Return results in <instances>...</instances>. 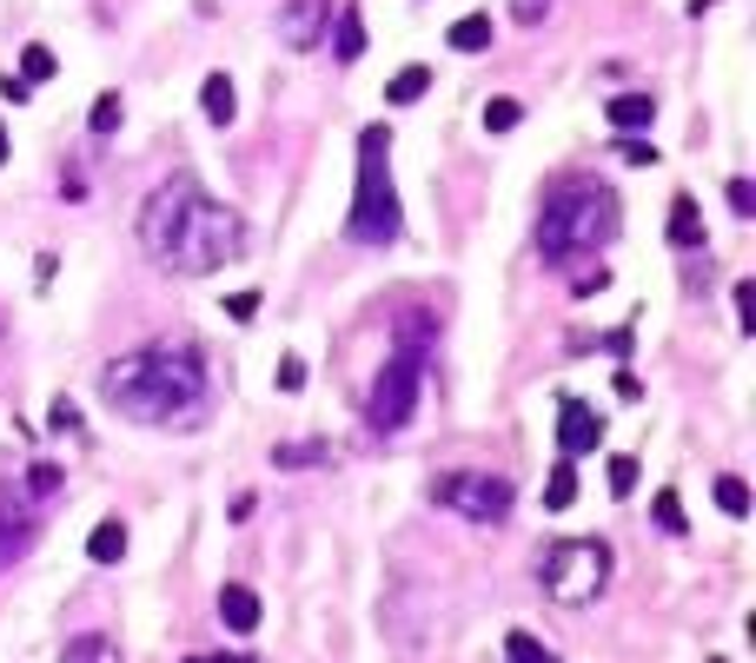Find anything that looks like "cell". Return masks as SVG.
<instances>
[{"label":"cell","instance_id":"1","mask_svg":"<svg viewBox=\"0 0 756 663\" xmlns=\"http://www.w3.org/2000/svg\"><path fill=\"white\" fill-rule=\"evenodd\" d=\"M100 398H106L120 418H133V425L193 432V425L206 418L213 379H206V359H199L186 339H159V345L120 352V359L100 372Z\"/></svg>","mask_w":756,"mask_h":663},{"label":"cell","instance_id":"2","mask_svg":"<svg viewBox=\"0 0 756 663\" xmlns=\"http://www.w3.org/2000/svg\"><path fill=\"white\" fill-rule=\"evenodd\" d=\"M139 246L166 272H213L246 252V226H239V213L206 199L193 179H166L139 206Z\"/></svg>","mask_w":756,"mask_h":663},{"label":"cell","instance_id":"3","mask_svg":"<svg viewBox=\"0 0 756 663\" xmlns=\"http://www.w3.org/2000/svg\"><path fill=\"white\" fill-rule=\"evenodd\" d=\"M618 239V193L598 179H565L538 213V252L545 266H571L584 252H604Z\"/></svg>","mask_w":756,"mask_h":663},{"label":"cell","instance_id":"4","mask_svg":"<svg viewBox=\"0 0 756 663\" xmlns=\"http://www.w3.org/2000/svg\"><path fill=\"white\" fill-rule=\"evenodd\" d=\"M392 126H365L359 133V193L345 213V239L352 246H392L398 239V186H392Z\"/></svg>","mask_w":756,"mask_h":663},{"label":"cell","instance_id":"5","mask_svg":"<svg viewBox=\"0 0 756 663\" xmlns=\"http://www.w3.org/2000/svg\"><path fill=\"white\" fill-rule=\"evenodd\" d=\"M538 578H545V598H558V604H591V598L604 591V578H611V545H604V538H558V545L545 551Z\"/></svg>","mask_w":756,"mask_h":663},{"label":"cell","instance_id":"6","mask_svg":"<svg viewBox=\"0 0 756 663\" xmlns=\"http://www.w3.org/2000/svg\"><path fill=\"white\" fill-rule=\"evenodd\" d=\"M418 385H425V359L392 345L385 372H379V379H372V392H365V425H372L379 438L405 432V425H412V412H418Z\"/></svg>","mask_w":756,"mask_h":663},{"label":"cell","instance_id":"7","mask_svg":"<svg viewBox=\"0 0 756 663\" xmlns=\"http://www.w3.org/2000/svg\"><path fill=\"white\" fill-rule=\"evenodd\" d=\"M432 505L458 511L465 525H505L511 518V478H498V472H445V478H432Z\"/></svg>","mask_w":756,"mask_h":663},{"label":"cell","instance_id":"8","mask_svg":"<svg viewBox=\"0 0 756 663\" xmlns=\"http://www.w3.org/2000/svg\"><path fill=\"white\" fill-rule=\"evenodd\" d=\"M325 27H332V0H286L279 7V40L299 53H312L325 40Z\"/></svg>","mask_w":756,"mask_h":663},{"label":"cell","instance_id":"9","mask_svg":"<svg viewBox=\"0 0 756 663\" xmlns=\"http://www.w3.org/2000/svg\"><path fill=\"white\" fill-rule=\"evenodd\" d=\"M27 551H33V505L7 485L0 491V571H13Z\"/></svg>","mask_w":756,"mask_h":663},{"label":"cell","instance_id":"10","mask_svg":"<svg viewBox=\"0 0 756 663\" xmlns=\"http://www.w3.org/2000/svg\"><path fill=\"white\" fill-rule=\"evenodd\" d=\"M598 438H604V418H598L584 398H565V405H558V445H565V458H591Z\"/></svg>","mask_w":756,"mask_h":663},{"label":"cell","instance_id":"11","mask_svg":"<svg viewBox=\"0 0 756 663\" xmlns=\"http://www.w3.org/2000/svg\"><path fill=\"white\" fill-rule=\"evenodd\" d=\"M604 120H611L618 133H651V120H657V100H651V93H618V100L604 106Z\"/></svg>","mask_w":756,"mask_h":663},{"label":"cell","instance_id":"12","mask_svg":"<svg viewBox=\"0 0 756 663\" xmlns=\"http://www.w3.org/2000/svg\"><path fill=\"white\" fill-rule=\"evenodd\" d=\"M359 53H365V20H359V7L345 0V7L332 13V60H345V66H352Z\"/></svg>","mask_w":756,"mask_h":663},{"label":"cell","instance_id":"13","mask_svg":"<svg viewBox=\"0 0 756 663\" xmlns=\"http://www.w3.org/2000/svg\"><path fill=\"white\" fill-rule=\"evenodd\" d=\"M219 618H226V631L252 638V631H259V598H252L246 584H226V591H219Z\"/></svg>","mask_w":756,"mask_h":663},{"label":"cell","instance_id":"14","mask_svg":"<svg viewBox=\"0 0 756 663\" xmlns=\"http://www.w3.org/2000/svg\"><path fill=\"white\" fill-rule=\"evenodd\" d=\"M671 246H677V252H697V246H704V219H697V199H691V193L671 199Z\"/></svg>","mask_w":756,"mask_h":663},{"label":"cell","instance_id":"15","mask_svg":"<svg viewBox=\"0 0 756 663\" xmlns=\"http://www.w3.org/2000/svg\"><path fill=\"white\" fill-rule=\"evenodd\" d=\"M392 345H398V352L432 359V345H438V319H432V312H405V319H398V332H392Z\"/></svg>","mask_w":756,"mask_h":663},{"label":"cell","instance_id":"16","mask_svg":"<svg viewBox=\"0 0 756 663\" xmlns=\"http://www.w3.org/2000/svg\"><path fill=\"white\" fill-rule=\"evenodd\" d=\"M199 106H206V120H213V126H232V113H239V93H232V80H226V73H206V86H199Z\"/></svg>","mask_w":756,"mask_h":663},{"label":"cell","instance_id":"17","mask_svg":"<svg viewBox=\"0 0 756 663\" xmlns=\"http://www.w3.org/2000/svg\"><path fill=\"white\" fill-rule=\"evenodd\" d=\"M445 46H452V53H485V46H491V13H465V20H452Z\"/></svg>","mask_w":756,"mask_h":663},{"label":"cell","instance_id":"18","mask_svg":"<svg viewBox=\"0 0 756 663\" xmlns=\"http://www.w3.org/2000/svg\"><path fill=\"white\" fill-rule=\"evenodd\" d=\"M86 558H93V564H120V558H126V525H120V518H100L93 538H86Z\"/></svg>","mask_w":756,"mask_h":663},{"label":"cell","instance_id":"19","mask_svg":"<svg viewBox=\"0 0 756 663\" xmlns=\"http://www.w3.org/2000/svg\"><path fill=\"white\" fill-rule=\"evenodd\" d=\"M60 663H120V651H113V638H106V631H80V638H66Z\"/></svg>","mask_w":756,"mask_h":663},{"label":"cell","instance_id":"20","mask_svg":"<svg viewBox=\"0 0 756 663\" xmlns=\"http://www.w3.org/2000/svg\"><path fill=\"white\" fill-rule=\"evenodd\" d=\"M60 485H66V472H60V465H46V458H33V465H27L20 498H27V505H46V498H60Z\"/></svg>","mask_w":756,"mask_h":663},{"label":"cell","instance_id":"21","mask_svg":"<svg viewBox=\"0 0 756 663\" xmlns=\"http://www.w3.org/2000/svg\"><path fill=\"white\" fill-rule=\"evenodd\" d=\"M578 505V465L565 458V465H551V478H545V511H571Z\"/></svg>","mask_w":756,"mask_h":663},{"label":"cell","instance_id":"22","mask_svg":"<svg viewBox=\"0 0 756 663\" xmlns=\"http://www.w3.org/2000/svg\"><path fill=\"white\" fill-rule=\"evenodd\" d=\"M425 86H432V66H405V73H392L385 106H412V100H425Z\"/></svg>","mask_w":756,"mask_h":663},{"label":"cell","instance_id":"23","mask_svg":"<svg viewBox=\"0 0 756 663\" xmlns=\"http://www.w3.org/2000/svg\"><path fill=\"white\" fill-rule=\"evenodd\" d=\"M53 73H60L53 46H40V40H33V46H20V80H27V86H40V80H53Z\"/></svg>","mask_w":756,"mask_h":663},{"label":"cell","instance_id":"24","mask_svg":"<svg viewBox=\"0 0 756 663\" xmlns=\"http://www.w3.org/2000/svg\"><path fill=\"white\" fill-rule=\"evenodd\" d=\"M505 663H565V657H551L531 631H511V638H505Z\"/></svg>","mask_w":756,"mask_h":663},{"label":"cell","instance_id":"25","mask_svg":"<svg viewBox=\"0 0 756 663\" xmlns=\"http://www.w3.org/2000/svg\"><path fill=\"white\" fill-rule=\"evenodd\" d=\"M120 113H126V106H120V93H100V100H93V113H86V126H93V139H106V133H120Z\"/></svg>","mask_w":756,"mask_h":663},{"label":"cell","instance_id":"26","mask_svg":"<svg viewBox=\"0 0 756 663\" xmlns=\"http://www.w3.org/2000/svg\"><path fill=\"white\" fill-rule=\"evenodd\" d=\"M525 120V100H511V93H498L491 106H485V133H511Z\"/></svg>","mask_w":756,"mask_h":663},{"label":"cell","instance_id":"27","mask_svg":"<svg viewBox=\"0 0 756 663\" xmlns=\"http://www.w3.org/2000/svg\"><path fill=\"white\" fill-rule=\"evenodd\" d=\"M325 458H332V452H325L319 438H312V445H272V465H279V472H292V465H325Z\"/></svg>","mask_w":756,"mask_h":663},{"label":"cell","instance_id":"28","mask_svg":"<svg viewBox=\"0 0 756 663\" xmlns=\"http://www.w3.org/2000/svg\"><path fill=\"white\" fill-rule=\"evenodd\" d=\"M717 511L724 518H750V485L744 478H717Z\"/></svg>","mask_w":756,"mask_h":663},{"label":"cell","instance_id":"29","mask_svg":"<svg viewBox=\"0 0 756 663\" xmlns=\"http://www.w3.org/2000/svg\"><path fill=\"white\" fill-rule=\"evenodd\" d=\"M604 478H611V491H618V498H631V491H638V478H644V472H638V458H624V452H618V458H611V465H604Z\"/></svg>","mask_w":756,"mask_h":663},{"label":"cell","instance_id":"30","mask_svg":"<svg viewBox=\"0 0 756 663\" xmlns=\"http://www.w3.org/2000/svg\"><path fill=\"white\" fill-rule=\"evenodd\" d=\"M618 159H624V166H651V159H657V146H651V139H638V133H618Z\"/></svg>","mask_w":756,"mask_h":663},{"label":"cell","instance_id":"31","mask_svg":"<svg viewBox=\"0 0 756 663\" xmlns=\"http://www.w3.org/2000/svg\"><path fill=\"white\" fill-rule=\"evenodd\" d=\"M731 299H737V325L756 332V286H750V279H737V292H731Z\"/></svg>","mask_w":756,"mask_h":663},{"label":"cell","instance_id":"32","mask_svg":"<svg viewBox=\"0 0 756 663\" xmlns=\"http://www.w3.org/2000/svg\"><path fill=\"white\" fill-rule=\"evenodd\" d=\"M731 213H737V219H756V186L750 179H731Z\"/></svg>","mask_w":756,"mask_h":663},{"label":"cell","instance_id":"33","mask_svg":"<svg viewBox=\"0 0 756 663\" xmlns=\"http://www.w3.org/2000/svg\"><path fill=\"white\" fill-rule=\"evenodd\" d=\"M46 425H53V432H80V405H73V398H53Z\"/></svg>","mask_w":756,"mask_h":663},{"label":"cell","instance_id":"34","mask_svg":"<svg viewBox=\"0 0 756 663\" xmlns=\"http://www.w3.org/2000/svg\"><path fill=\"white\" fill-rule=\"evenodd\" d=\"M657 525H664V531H684V505H677V491H657Z\"/></svg>","mask_w":756,"mask_h":663},{"label":"cell","instance_id":"35","mask_svg":"<svg viewBox=\"0 0 756 663\" xmlns=\"http://www.w3.org/2000/svg\"><path fill=\"white\" fill-rule=\"evenodd\" d=\"M0 100H13V106H27V100H33V86H27L20 73H0Z\"/></svg>","mask_w":756,"mask_h":663},{"label":"cell","instance_id":"36","mask_svg":"<svg viewBox=\"0 0 756 663\" xmlns=\"http://www.w3.org/2000/svg\"><path fill=\"white\" fill-rule=\"evenodd\" d=\"M305 385V359H279V392H299Z\"/></svg>","mask_w":756,"mask_h":663},{"label":"cell","instance_id":"37","mask_svg":"<svg viewBox=\"0 0 756 663\" xmlns=\"http://www.w3.org/2000/svg\"><path fill=\"white\" fill-rule=\"evenodd\" d=\"M252 312H259V292H232L226 299V319H252Z\"/></svg>","mask_w":756,"mask_h":663},{"label":"cell","instance_id":"38","mask_svg":"<svg viewBox=\"0 0 756 663\" xmlns=\"http://www.w3.org/2000/svg\"><path fill=\"white\" fill-rule=\"evenodd\" d=\"M604 286H611V272H604V266H598V272H584V279H578V286H571V292H578V299H591V292H604Z\"/></svg>","mask_w":756,"mask_h":663},{"label":"cell","instance_id":"39","mask_svg":"<svg viewBox=\"0 0 756 663\" xmlns=\"http://www.w3.org/2000/svg\"><path fill=\"white\" fill-rule=\"evenodd\" d=\"M511 13H518V20H525V27H538V20H545V13H551V0H518V7H511Z\"/></svg>","mask_w":756,"mask_h":663},{"label":"cell","instance_id":"40","mask_svg":"<svg viewBox=\"0 0 756 663\" xmlns=\"http://www.w3.org/2000/svg\"><path fill=\"white\" fill-rule=\"evenodd\" d=\"M206 663H252V657H239V651H226V657H206Z\"/></svg>","mask_w":756,"mask_h":663},{"label":"cell","instance_id":"41","mask_svg":"<svg viewBox=\"0 0 756 663\" xmlns=\"http://www.w3.org/2000/svg\"><path fill=\"white\" fill-rule=\"evenodd\" d=\"M711 7H717V0H691V13H711Z\"/></svg>","mask_w":756,"mask_h":663},{"label":"cell","instance_id":"42","mask_svg":"<svg viewBox=\"0 0 756 663\" xmlns=\"http://www.w3.org/2000/svg\"><path fill=\"white\" fill-rule=\"evenodd\" d=\"M0 166H7V126H0Z\"/></svg>","mask_w":756,"mask_h":663},{"label":"cell","instance_id":"43","mask_svg":"<svg viewBox=\"0 0 756 663\" xmlns=\"http://www.w3.org/2000/svg\"><path fill=\"white\" fill-rule=\"evenodd\" d=\"M186 663H206V657H186Z\"/></svg>","mask_w":756,"mask_h":663}]
</instances>
